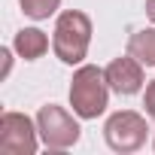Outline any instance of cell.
I'll use <instances>...</instances> for the list:
<instances>
[{
    "label": "cell",
    "mask_w": 155,
    "mask_h": 155,
    "mask_svg": "<svg viewBox=\"0 0 155 155\" xmlns=\"http://www.w3.org/2000/svg\"><path fill=\"white\" fill-rule=\"evenodd\" d=\"M107 97H110V82L107 73L94 64H82L73 73L70 82V107L79 119H97L107 110Z\"/></svg>",
    "instance_id": "6da1fadb"
},
{
    "label": "cell",
    "mask_w": 155,
    "mask_h": 155,
    "mask_svg": "<svg viewBox=\"0 0 155 155\" xmlns=\"http://www.w3.org/2000/svg\"><path fill=\"white\" fill-rule=\"evenodd\" d=\"M91 43V18L79 9H67L58 15L55 21V37H52V49L64 64H79L88 52Z\"/></svg>",
    "instance_id": "7a4b0ae2"
},
{
    "label": "cell",
    "mask_w": 155,
    "mask_h": 155,
    "mask_svg": "<svg viewBox=\"0 0 155 155\" xmlns=\"http://www.w3.org/2000/svg\"><path fill=\"white\" fill-rule=\"evenodd\" d=\"M37 131H40V140L49 149H70V146H76V140H79V122H76L64 107H55V104L40 107Z\"/></svg>",
    "instance_id": "3957f363"
},
{
    "label": "cell",
    "mask_w": 155,
    "mask_h": 155,
    "mask_svg": "<svg viewBox=\"0 0 155 155\" xmlns=\"http://www.w3.org/2000/svg\"><path fill=\"white\" fill-rule=\"evenodd\" d=\"M146 119L134 110H119L107 119L104 125V137H107V146L116 149V152H137L143 143H146Z\"/></svg>",
    "instance_id": "277c9868"
},
{
    "label": "cell",
    "mask_w": 155,
    "mask_h": 155,
    "mask_svg": "<svg viewBox=\"0 0 155 155\" xmlns=\"http://www.w3.org/2000/svg\"><path fill=\"white\" fill-rule=\"evenodd\" d=\"M37 125L25 113L0 116V152L6 155H34L37 152Z\"/></svg>",
    "instance_id": "5b68a950"
},
{
    "label": "cell",
    "mask_w": 155,
    "mask_h": 155,
    "mask_svg": "<svg viewBox=\"0 0 155 155\" xmlns=\"http://www.w3.org/2000/svg\"><path fill=\"white\" fill-rule=\"evenodd\" d=\"M104 73H107V82L116 94H137L143 88V64L134 55L116 58Z\"/></svg>",
    "instance_id": "8992f818"
},
{
    "label": "cell",
    "mask_w": 155,
    "mask_h": 155,
    "mask_svg": "<svg viewBox=\"0 0 155 155\" xmlns=\"http://www.w3.org/2000/svg\"><path fill=\"white\" fill-rule=\"evenodd\" d=\"M12 49H15L25 61H37V58L46 55L49 37H46L40 28H21V31L15 34V40H12Z\"/></svg>",
    "instance_id": "52a82bcc"
},
{
    "label": "cell",
    "mask_w": 155,
    "mask_h": 155,
    "mask_svg": "<svg viewBox=\"0 0 155 155\" xmlns=\"http://www.w3.org/2000/svg\"><path fill=\"white\" fill-rule=\"evenodd\" d=\"M128 55H134L143 67H155V28H140L128 40Z\"/></svg>",
    "instance_id": "ba28073f"
},
{
    "label": "cell",
    "mask_w": 155,
    "mask_h": 155,
    "mask_svg": "<svg viewBox=\"0 0 155 155\" xmlns=\"http://www.w3.org/2000/svg\"><path fill=\"white\" fill-rule=\"evenodd\" d=\"M18 3H21V12H25L28 18L43 21V18L55 15V9L61 6V0H18Z\"/></svg>",
    "instance_id": "9c48e42d"
},
{
    "label": "cell",
    "mask_w": 155,
    "mask_h": 155,
    "mask_svg": "<svg viewBox=\"0 0 155 155\" xmlns=\"http://www.w3.org/2000/svg\"><path fill=\"white\" fill-rule=\"evenodd\" d=\"M143 107H146V113L155 119V79L146 85V97H143Z\"/></svg>",
    "instance_id": "30bf717a"
},
{
    "label": "cell",
    "mask_w": 155,
    "mask_h": 155,
    "mask_svg": "<svg viewBox=\"0 0 155 155\" xmlns=\"http://www.w3.org/2000/svg\"><path fill=\"white\" fill-rule=\"evenodd\" d=\"M0 58H3V76H6L9 67H12V61H9V49H0Z\"/></svg>",
    "instance_id": "8fae6325"
},
{
    "label": "cell",
    "mask_w": 155,
    "mask_h": 155,
    "mask_svg": "<svg viewBox=\"0 0 155 155\" xmlns=\"http://www.w3.org/2000/svg\"><path fill=\"white\" fill-rule=\"evenodd\" d=\"M146 15H149V21L155 25V0H146Z\"/></svg>",
    "instance_id": "7c38bea8"
},
{
    "label": "cell",
    "mask_w": 155,
    "mask_h": 155,
    "mask_svg": "<svg viewBox=\"0 0 155 155\" xmlns=\"http://www.w3.org/2000/svg\"><path fill=\"white\" fill-rule=\"evenodd\" d=\"M152 149H155V143H152Z\"/></svg>",
    "instance_id": "4fadbf2b"
}]
</instances>
